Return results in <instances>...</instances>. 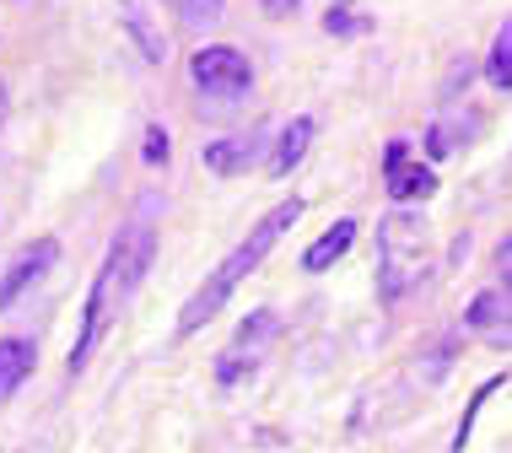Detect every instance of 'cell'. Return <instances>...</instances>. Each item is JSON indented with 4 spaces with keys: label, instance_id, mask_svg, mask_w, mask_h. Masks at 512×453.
<instances>
[{
    "label": "cell",
    "instance_id": "6da1fadb",
    "mask_svg": "<svg viewBox=\"0 0 512 453\" xmlns=\"http://www.w3.org/2000/svg\"><path fill=\"white\" fill-rule=\"evenodd\" d=\"M297 216H302V200H281V205H270L265 216H259V227L248 232V238L232 249L227 259L216 265V276L200 286L195 297L184 302V313H178V335H195V329L205 324V319H216L221 313V302H227L232 292H238V281L248 276V270H259L265 265V254L275 249V243L286 238V232L297 227Z\"/></svg>",
    "mask_w": 512,
    "mask_h": 453
},
{
    "label": "cell",
    "instance_id": "7a4b0ae2",
    "mask_svg": "<svg viewBox=\"0 0 512 453\" xmlns=\"http://www.w3.org/2000/svg\"><path fill=\"white\" fill-rule=\"evenodd\" d=\"M426 243H432V232L405 205L378 222V286H383V297H405L426 276Z\"/></svg>",
    "mask_w": 512,
    "mask_h": 453
},
{
    "label": "cell",
    "instance_id": "3957f363",
    "mask_svg": "<svg viewBox=\"0 0 512 453\" xmlns=\"http://www.w3.org/2000/svg\"><path fill=\"white\" fill-rule=\"evenodd\" d=\"M151 259H157V232H151L146 222H135V227H124L114 238V249H108L98 281L114 292V302H124L135 286H141V276L151 270Z\"/></svg>",
    "mask_w": 512,
    "mask_h": 453
},
{
    "label": "cell",
    "instance_id": "277c9868",
    "mask_svg": "<svg viewBox=\"0 0 512 453\" xmlns=\"http://www.w3.org/2000/svg\"><path fill=\"white\" fill-rule=\"evenodd\" d=\"M275 329H281L275 308L248 313L243 329H238V340H232V346L216 356V383H227V389H232V383L254 378V373H259V362H265V351L275 346Z\"/></svg>",
    "mask_w": 512,
    "mask_h": 453
},
{
    "label": "cell",
    "instance_id": "5b68a950",
    "mask_svg": "<svg viewBox=\"0 0 512 453\" xmlns=\"http://www.w3.org/2000/svg\"><path fill=\"white\" fill-rule=\"evenodd\" d=\"M189 76H195V87L205 92V98H243L248 87H254V65H248V54L227 49V44H211L200 49L195 60H189Z\"/></svg>",
    "mask_w": 512,
    "mask_h": 453
},
{
    "label": "cell",
    "instance_id": "8992f818",
    "mask_svg": "<svg viewBox=\"0 0 512 453\" xmlns=\"http://www.w3.org/2000/svg\"><path fill=\"white\" fill-rule=\"evenodd\" d=\"M383 184H389V200L394 205H415V200H426L437 189V173L426 168V162H410L405 141H394L389 146V162H383Z\"/></svg>",
    "mask_w": 512,
    "mask_h": 453
},
{
    "label": "cell",
    "instance_id": "52a82bcc",
    "mask_svg": "<svg viewBox=\"0 0 512 453\" xmlns=\"http://www.w3.org/2000/svg\"><path fill=\"white\" fill-rule=\"evenodd\" d=\"M54 259H60V243H54V238L27 243V249L17 254V265H11L6 276H0V313H6V308H17V297H22L33 281H44V276H49V265H54Z\"/></svg>",
    "mask_w": 512,
    "mask_h": 453
},
{
    "label": "cell",
    "instance_id": "ba28073f",
    "mask_svg": "<svg viewBox=\"0 0 512 453\" xmlns=\"http://www.w3.org/2000/svg\"><path fill=\"white\" fill-rule=\"evenodd\" d=\"M464 324L475 329V335L496 340V346H512V286L507 292H480L475 302H469Z\"/></svg>",
    "mask_w": 512,
    "mask_h": 453
},
{
    "label": "cell",
    "instance_id": "9c48e42d",
    "mask_svg": "<svg viewBox=\"0 0 512 453\" xmlns=\"http://www.w3.org/2000/svg\"><path fill=\"white\" fill-rule=\"evenodd\" d=\"M33 362H38L33 340H22V335H6V340H0V400H11V394H17L22 383L33 378Z\"/></svg>",
    "mask_w": 512,
    "mask_h": 453
},
{
    "label": "cell",
    "instance_id": "30bf717a",
    "mask_svg": "<svg viewBox=\"0 0 512 453\" xmlns=\"http://www.w3.org/2000/svg\"><path fill=\"white\" fill-rule=\"evenodd\" d=\"M308 146H313V119H308V114H297L292 125L281 130L275 151H270V178H286V173H292L297 162L308 157Z\"/></svg>",
    "mask_w": 512,
    "mask_h": 453
},
{
    "label": "cell",
    "instance_id": "8fae6325",
    "mask_svg": "<svg viewBox=\"0 0 512 453\" xmlns=\"http://www.w3.org/2000/svg\"><path fill=\"white\" fill-rule=\"evenodd\" d=\"M254 151H259L254 135H243V141H216V146H205V168L232 178V173H243L248 162H254Z\"/></svg>",
    "mask_w": 512,
    "mask_h": 453
},
{
    "label": "cell",
    "instance_id": "7c38bea8",
    "mask_svg": "<svg viewBox=\"0 0 512 453\" xmlns=\"http://www.w3.org/2000/svg\"><path fill=\"white\" fill-rule=\"evenodd\" d=\"M351 238H356V222H335V227L324 232V238L313 243L308 254H302V265H308V270H329L345 249H351Z\"/></svg>",
    "mask_w": 512,
    "mask_h": 453
},
{
    "label": "cell",
    "instance_id": "4fadbf2b",
    "mask_svg": "<svg viewBox=\"0 0 512 453\" xmlns=\"http://www.w3.org/2000/svg\"><path fill=\"white\" fill-rule=\"evenodd\" d=\"M168 6L189 33H211V27H221V17H227V0H168Z\"/></svg>",
    "mask_w": 512,
    "mask_h": 453
},
{
    "label": "cell",
    "instance_id": "5bb4252c",
    "mask_svg": "<svg viewBox=\"0 0 512 453\" xmlns=\"http://www.w3.org/2000/svg\"><path fill=\"white\" fill-rule=\"evenodd\" d=\"M119 17H124V27H130V38L141 44V54H146L151 65H162V60H168V44H162V38L151 33V22L141 17V6H135V0H119Z\"/></svg>",
    "mask_w": 512,
    "mask_h": 453
},
{
    "label": "cell",
    "instance_id": "9a60e30c",
    "mask_svg": "<svg viewBox=\"0 0 512 453\" xmlns=\"http://www.w3.org/2000/svg\"><path fill=\"white\" fill-rule=\"evenodd\" d=\"M324 33H335V38H362V33H372V17H362V11L351 6V0H329V11H324Z\"/></svg>",
    "mask_w": 512,
    "mask_h": 453
},
{
    "label": "cell",
    "instance_id": "2e32d148",
    "mask_svg": "<svg viewBox=\"0 0 512 453\" xmlns=\"http://www.w3.org/2000/svg\"><path fill=\"white\" fill-rule=\"evenodd\" d=\"M486 81L491 87H512V17L502 22V33H496V44H491V54H486Z\"/></svg>",
    "mask_w": 512,
    "mask_h": 453
},
{
    "label": "cell",
    "instance_id": "e0dca14e",
    "mask_svg": "<svg viewBox=\"0 0 512 453\" xmlns=\"http://www.w3.org/2000/svg\"><path fill=\"white\" fill-rule=\"evenodd\" d=\"M502 383H507V373H502V378H491L486 389H480L475 400H469V410H464V421H459V432H453V453H464V443H469V437H475V416H480V405H486L491 394L502 389Z\"/></svg>",
    "mask_w": 512,
    "mask_h": 453
},
{
    "label": "cell",
    "instance_id": "ac0fdd59",
    "mask_svg": "<svg viewBox=\"0 0 512 453\" xmlns=\"http://www.w3.org/2000/svg\"><path fill=\"white\" fill-rule=\"evenodd\" d=\"M459 135H469V130L459 125V119H437V125H432V135H426V157H432V162H442L453 146H459Z\"/></svg>",
    "mask_w": 512,
    "mask_h": 453
},
{
    "label": "cell",
    "instance_id": "d6986e66",
    "mask_svg": "<svg viewBox=\"0 0 512 453\" xmlns=\"http://www.w3.org/2000/svg\"><path fill=\"white\" fill-rule=\"evenodd\" d=\"M168 151H173L168 130H162V125H146V141H141V157H146V168H162V162H168Z\"/></svg>",
    "mask_w": 512,
    "mask_h": 453
},
{
    "label": "cell",
    "instance_id": "ffe728a7",
    "mask_svg": "<svg viewBox=\"0 0 512 453\" xmlns=\"http://www.w3.org/2000/svg\"><path fill=\"white\" fill-rule=\"evenodd\" d=\"M469 76H475V65H469V60H464V65H453V76L442 81V98H453L459 87H469Z\"/></svg>",
    "mask_w": 512,
    "mask_h": 453
},
{
    "label": "cell",
    "instance_id": "44dd1931",
    "mask_svg": "<svg viewBox=\"0 0 512 453\" xmlns=\"http://www.w3.org/2000/svg\"><path fill=\"white\" fill-rule=\"evenodd\" d=\"M259 6H265V17L286 22V17H297V6H302V0H259Z\"/></svg>",
    "mask_w": 512,
    "mask_h": 453
},
{
    "label": "cell",
    "instance_id": "7402d4cb",
    "mask_svg": "<svg viewBox=\"0 0 512 453\" xmlns=\"http://www.w3.org/2000/svg\"><path fill=\"white\" fill-rule=\"evenodd\" d=\"M496 265H502V270H507V281H512V238L502 243V254H496Z\"/></svg>",
    "mask_w": 512,
    "mask_h": 453
},
{
    "label": "cell",
    "instance_id": "603a6c76",
    "mask_svg": "<svg viewBox=\"0 0 512 453\" xmlns=\"http://www.w3.org/2000/svg\"><path fill=\"white\" fill-rule=\"evenodd\" d=\"M0 119H6V87H0Z\"/></svg>",
    "mask_w": 512,
    "mask_h": 453
}]
</instances>
